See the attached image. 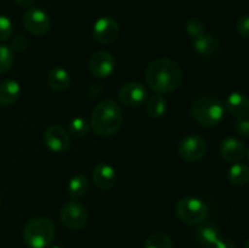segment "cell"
I'll use <instances>...</instances> for the list:
<instances>
[{"instance_id":"cell-1","label":"cell","mask_w":249,"mask_h":248,"mask_svg":"<svg viewBox=\"0 0 249 248\" xmlns=\"http://www.w3.org/2000/svg\"><path fill=\"white\" fill-rule=\"evenodd\" d=\"M184 79L180 65L169 58H157L147 66L146 82L156 94H169L179 89Z\"/></svg>"},{"instance_id":"cell-2","label":"cell","mask_w":249,"mask_h":248,"mask_svg":"<svg viewBox=\"0 0 249 248\" xmlns=\"http://www.w3.org/2000/svg\"><path fill=\"white\" fill-rule=\"evenodd\" d=\"M123 114L119 105L113 100H104L94 108L90 119L92 130L100 136H111L121 129Z\"/></svg>"},{"instance_id":"cell-3","label":"cell","mask_w":249,"mask_h":248,"mask_svg":"<svg viewBox=\"0 0 249 248\" xmlns=\"http://www.w3.org/2000/svg\"><path fill=\"white\" fill-rule=\"evenodd\" d=\"M192 118L203 126H216L225 114V106L216 97L199 96L194 100L190 107Z\"/></svg>"},{"instance_id":"cell-4","label":"cell","mask_w":249,"mask_h":248,"mask_svg":"<svg viewBox=\"0 0 249 248\" xmlns=\"http://www.w3.org/2000/svg\"><path fill=\"white\" fill-rule=\"evenodd\" d=\"M23 237L31 248H46L55 237V225L49 218H34L24 226Z\"/></svg>"},{"instance_id":"cell-5","label":"cell","mask_w":249,"mask_h":248,"mask_svg":"<svg viewBox=\"0 0 249 248\" xmlns=\"http://www.w3.org/2000/svg\"><path fill=\"white\" fill-rule=\"evenodd\" d=\"M177 214L182 223L187 225H198L206 220L208 207L196 197H184L178 202Z\"/></svg>"},{"instance_id":"cell-6","label":"cell","mask_w":249,"mask_h":248,"mask_svg":"<svg viewBox=\"0 0 249 248\" xmlns=\"http://www.w3.org/2000/svg\"><path fill=\"white\" fill-rule=\"evenodd\" d=\"M61 221L71 230H80L88 221L87 208L80 202H66L61 209Z\"/></svg>"},{"instance_id":"cell-7","label":"cell","mask_w":249,"mask_h":248,"mask_svg":"<svg viewBox=\"0 0 249 248\" xmlns=\"http://www.w3.org/2000/svg\"><path fill=\"white\" fill-rule=\"evenodd\" d=\"M208 150L206 140L202 136L192 134L187 135L180 141L179 143V156L186 162H197L202 159Z\"/></svg>"},{"instance_id":"cell-8","label":"cell","mask_w":249,"mask_h":248,"mask_svg":"<svg viewBox=\"0 0 249 248\" xmlns=\"http://www.w3.org/2000/svg\"><path fill=\"white\" fill-rule=\"evenodd\" d=\"M23 26L32 35L43 36L50 31L51 21L44 10L39 7H31L24 12Z\"/></svg>"},{"instance_id":"cell-9","label":"cell","mask_w":249,"mask_h":248,"mask_svg":"<svg viewBox=\"0 0 249 248\" xmlns=\"http://www.w3.org/2000/svg\"><path fill=\"white\" fill-rule=\"evenodd\" d=\"M119 101L126 107H138L147 99V89L142 83L131 82L123 85L119 90Z\"/></svg>"},{"instance_id":"cell-10","label":"cell","mask_w":249,"mask_h":248,"mask_svg":"<svg viewBox=\"0 0 249 248\" xmlns=\"http://www.w3.org/2000/svg\"><path fill=\"white\" fill-rule=\"evenodd\" d=\"M116 68V60L113 55L106 50L95 53L89 61V70L96 78H107Z\"/></svg>"},{"instance_id":"cell-11","label":"cell","mask_w":249,"mask_h":248,"mask_svg":"<svg viewBox=\"0 0 249 248\" xmlns=\"http://www.w3.org/2000/svg\"><path fill=\"white\" fill-rule=\"evenodd\" d=\"M94 38L101 44H111L118 38L119 26L112 17H101L94 23Z\"/></svg>"},{"instance_id":"cell-12","label":"cell","mask_w":249,"mask_h":248,"mask_svg":"<svg viewBox=\"0 0 249 248\" xmlns=\"http://www.w3.org/2000/svg\"><path fill=\"white\" fill-rule=\"evenodd\" d=\"M44 143L51 152L60 153L70 147L71 139L63 128L58 125H51L44 133Z\"/></svg>"},{"instance_id":"cell-13","label":"cell","mask_w":249,"mask_h":248,"mask_svg":"<svg viewBox=\"0 0 249 248\" xmlns=\"http://www.w3.org/2000/svg\"><path fill=\"white\" fill-rule=\"evenodd\" d=\"M92 181L99 189L111 190L116 185V170L107 163H99L92 169Z\"/></svg>"},{"instance_id":"cell-14","label":"cell","mask_w":249,"mask_h":248,"mask_svg":"<svg viewBox=\"0 0 249 248\" xmlns=\"http://www.w3.org/2000/svg\"><path fill=\"white\" fill-rule=\"evenodd\" d=\"M246 147L241 140L236 138H228L221 142L220 155L230 163H238L245 157Z\"/></svg>"},{"instance_id":"cell-15","label":"cell","mask_w":249,"mask_h":248,"mask_svg":"<svg viewBox=\"0 0 249 248\" xmlns=\"http://www.w3.org/2000/svg\"><path fill=\"white\" fill-rule=\"evenodd\" d=\"M225 108L232 116L237 118H243L249 114V97L243 92H231L224 104Z\"/></svg>"},{"instance_id":"cell-16","label":"cell","mask_w":249,"mask_h":248,"mask_svg":"<svg viewBox=\"0 0 249 248\" xmlns=\"http://www.w3.org/2000/svg\"><path fill=\"white\" fill-rule=\"evenodd\" d=\"M194 49L202 57L212 58L218 55L221 49V44L215 36L203 34V35L195 39Z\"/></svg>"},{"instance_id":"cell-17","label":"cell","mask_w":249,"mask_h":248,"mask_svg":"<svg viewBox=\"0 0 249 248\" xmlns=\"http://www.w3.org/2000/svg\"><path fill=\"white\" fill-rule=\"evenodd\" d=\"M195 237L198 243H201L204 247H214L216 242L220 238V232L215 224L213 223H201V225L197 228Z\"/></svg>"},{"instance_id":"cell-18","label":"cell","mask_w":249,"mask_h":248,"mask_svg":"<svg viewBox=\"0 0 249 248\" xmlns=\"http://www.w3.org/2000/svg\"><path fill=\"white\" fill-rule=\"evenodd\" d=\"M19 95H21V87L18 82L14 79H6L0 83V105L10 106L19 99Z\"/></svg>"},{"instance_id":"cell-19","label":"cell","mask_w":249,"mask_h":248,"mask_svg":"<svg viewBox=\"0 0 249 248\" xmlns=\"http://www.w3.org/2000/svg\"><path fill=\"white\" fill-rule=\"evenodd\" d=\"M48 84L53 91H65L71 84L70 73L61 67L53 68L48 75Z\"/></svg>"},{"instance_id":"cell-20","label":"cell","mask_w":249,"mask_h":248,"mask_svg":"<svg viewBox=\"0 0 249 248\" xmlns=\"http://www.w3.org/2000/svg\"><path fill=\"white\" fill-rule=\"evenodd\" d=\"M228 177L231 184L236 185V186H243L249 181V167L240 164V163H235L229 169Z\"/></svg>"},{"instance_id":"cell-21","label":"cell","mask_w":249,"mask_h":248,"mask_svg":"<svg viewBox=\"0 0 249 248\" xmlns=\"http://www.w3.org/2000/svg\"><path fill=\"white\" fill-rule=\"evenodd\" d=\"M148 116L152 118H160L167 111V100L163 95L156 94L148 99L147 105H146Z\"/></svg>"},{"instance_id":"cell-22","label":"cell","mask_w":249,"mask_h":248,"mask_svg":"<svg viewBox=\"0 0 249 248\" xmlns=\"http://www.w3.org/2000/svg\"><path fill=\"white\" fill-rule=\"evenodd\" d=\"M88 187H89V182H88L87 177L79 174L73 177L70 180V184H68V194L73 198H78V197H82L87 194Z\"/></svg>"},{"instance_id":"cell-23","label":"cell","mask_w":249,"mask_h":248,"mask_svg":"<svg viewBox=\"0 0 249 248\" xmlns=\"http://www.w3.org/2000/svg\"><path fill=\"white\" fill-rule=\"evenodd\" d=\"M90 129V124L88 121L82 117H75L68 124V133L74 138H84L88 135Z\"/></svg>"},{"instance_id":"cell-24","label":"cell","mask_w":249,"mask_h":248,"mask_svg":"<svg viewBox=\"0 0 249 248\" xmlns=\"http://www.w3.org/2000/svg\"><path fill=\"white\" fill-rule=\"evenodd\" d=\"M145 248H173V243L168 235L163 232H156L147 238Z\"/></svg>"},{"instance_id":"cell-25","label":"cell","mask_w":249,"mask_h":248,"mask_svg":"<svg viewBox=\"0 0 249 248\" xmlns=\"http://www.w3.org/2000/svg\"><path fill=\"white\" fill-rule=\"evenodd\" d=\"M15 61L14 50L10 46L0 44V74L7 72Z\"/></svg>"},{"instance_id":"cell-26","label":"cell","mask_w":249,"mask_h":248,"mask_svg":"<svg viewBox=\"0 0 249 248\" xmlns=\"http://www.w3.org/2000/svg\"><path fill=\"white\" fill-rule=\"evenodd\" d=\"M185 29H186V33L194 39L198 38V36L204 34V24L202 23L198 18L189 19V21L186 22Z\"/></svg>"},{"instance_id":"cell-27","label":"cell","mask_w":249,"mask_h":248,"mask_svg":"<svg viewBox=\"0 0 249 248\" xmlns=\"http://www.w3.org/2000/svg\"><path fill=\"white\" fill-rule=\"evenodd\" d=\"M12 34V22L9 17L0 15V41H5Z\"/></svg>"},{"instance_id":"cell-28","label":"cell","mask_w":249,"mask_h":248,"mask_svg":"<svg viewBox=\"0 0 249 248\" xmlns=\"http://www.w3.org/2000/svg\"><path fill=\"white\" fill-rule=\"evenodd\" d=\"M237 32L241 36L249 39V14L240 17L237 21Z\"/></svg>"},{"instance_id":"cell-29","label":"cell","mask_w":249,"mask_h":248,"mask_svg":"<svg viewBox=\"0 0 249 248\" xmlns=\"http://www.w3.org/2000/svg\"><path fill=\"white\" fill-rule=\"evenodd\" d=\"M28 46V39L26 38L24 35L19 34V35L15 36L14 40L11 43V49L14 51H17V53H22L24 51Z\"/></svg>"},{"instance_id":"cell-30","label":"cell","mask_w":249,"mask_h":248,"mask_svg":"<svg viewBox=\"0 0 249 248\" xmlns=\"http://www.w3.org/2000/svg\"><path fill=\"white\" fill-rule=\"evenodd\" d=\"M235 129L237 133H240L243 136H249V118L248 117H243V118H238L235 122Z\"/></svg>"},{"instance_id":"cell-31","label":"cell","mask_w":249,"mask_h":248,"mask_svg":"<svg viewBox=\"0 0 249 248\" xmlns=\"http://www.w3.org/2000/svg\"><path fill=\"white\" fill-rule=\"evenodd\" d=\"M213 248H236L235 243L229 238H219L218 242L214 245Z\"/></svg>"},{"instance_id":"cell-32","label":"cell","mask_w":249,"mask_h":248,"mask_svg":"<svg viewBox=\"0 0 249 248\" xmlns=\"http://www.w3.org/2000/svg\"><path fill=\"white\" fill-rule=\"evenodd\" d=\"M19 7H29L33 4V0H14Z\"/></svg>"},{"instance_id":"cell-33","label":"cell","mask_w":249,"mask_h":248,"mask_svg":"<svg viewBox=\"0 0 249 248\" xmlns=\"http://www.w3.org/2000/svg\"><path fill=\"white\" fill-rule=\"evenodd\" d=\"M243 248H249V238L247 241H246V243H245V247Z\"/></svg>"},{"instance_id":"cell-34","label":"cell","mask_w":249,"mask_h":248,"mask_svg":"<svg viewBox=\"0 0 249 248\" xmlns=\"http://www.w3.org/2000/svg\"><path fill=\"white\" fill-rule=\"evenodd\" d=\"M53 248H62V247H60V246H55V247H53Z\"/></svg>"},{"instance_id":"cell-35","label":"cell","mask_w":249,"mask_h":248,"mask_svg":"<svg viewBox=\"0 0 249 248\" xmlns=\"http://www.w3.org/2000/svg\"><path fill=\"white\" fill-rule=\"evenodd\" d=\"M248 162H249V151H248Z\"/></svg>"}]
</instances>
